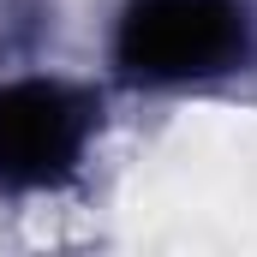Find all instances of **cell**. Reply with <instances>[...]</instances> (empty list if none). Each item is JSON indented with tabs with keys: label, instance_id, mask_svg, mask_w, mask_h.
Segmentation results:
<instances>
[{
	"label": "cell",
	"instance_id": "cell-3",
	"mask_svg": "<svg viewBox=\"0 0 257 257\" xmlns=\"http://www.w3.org/2000/svg\"><path fill=\"white\" fill-rule=\"evenodd\" d=\"M54 0H0V66H36L54 42Z\"/></svg>",
	"mask_w": 257,
	"mask_h": 257
},
{
	"label": "cell",
	"instance_id": "cell-2",
	"mask_svg": "<svg viewBox=\"0 0 257 257\" xmlns=\"http://www.w3.org/2000/svg\"><path fill=\"white\" fill-rule=\"evenodd\" d=\"M108 126V102L96 84H72L54 72L0 78V197L66 192L96 138Z\"/></svg>",
	"mask_w": 257,
	"mask_h": 257
},
{
	"label": "cell",
	"instance_id": "cell-1",
	"mask_svg": "<svg viewBox=\"0 0 257 257\" xmlns=\"http://www.w3.org/2000/svg\"><path fill=\"white\" fill-rule=\"evenodd\" d=\"M108 66L144 96H186L251 78L257 0H120Z\"/></svg>",
	"mask_w": 257,
	"mask_h": 257
}]
</instances>
